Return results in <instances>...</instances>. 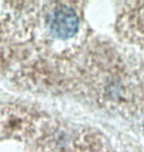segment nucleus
<instances>
[{
  "instance_id": "nucleus-1",
  "label": "nucleus",
  "mask_w": 144,
  "mask_h": 152,
  "mask_svg": "<svg viewBox=\"0 0 144 152\" xmlns=\"http://www.w3.org/2000/svg\"><path fill=\"white\" fill-rule=\"evenodd\" d=\"M53 32L59 37L71 36L77 29V19L75 14L67 8L58 9L54 12L51 21Z\"/></svg>"
}]
</instances>
